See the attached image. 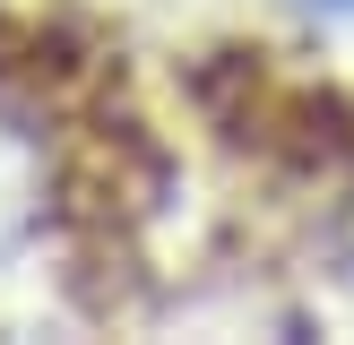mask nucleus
Here are the masks:
<instances>
[{"mask_svg": "<svg viewBox=\"0 0 354 345\" xmlns=\"http://www.w3.org/2000/svg\"><path fill=\"white\" fill-rule=\"evenodd\" d=\"M311 9H320V17H346V26H354V0H311Z\"/></svg>", "mask_w": 354, "mask_h": 345, "instance_id": "f03ea898", "label": "nucleus"}, {"mask_svg": "<svg viewBox=\"0 0 354 345\" xmlns=\"http://www.w3.org/2000/svg\"><path fill=\"white\" fill-rule=\"evenodd\" d=\"M35 216H44V155L0 112V250H17V241L35 233Z\"/></svg>", "mask_w": 354, "mask_h": 345, "instance_id": "f257e3e1", "label": "nucleus"}]
</instances>
